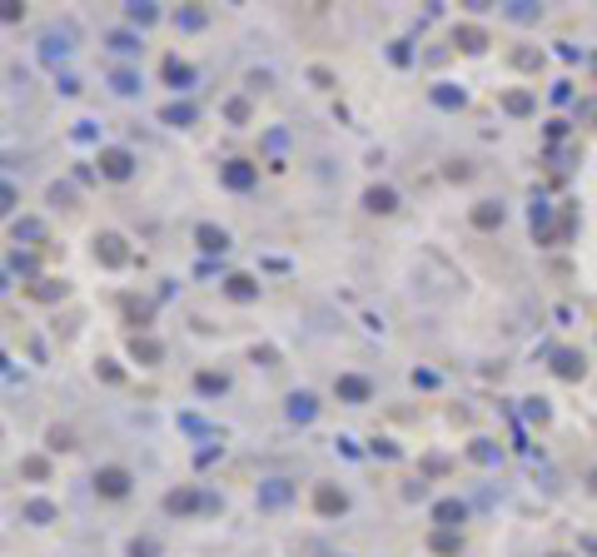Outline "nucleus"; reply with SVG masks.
<instances>
[{
	"mask_svg": "<svg viewBox=\"0 0 597 557\" xmlns=\"http://www.w3.org/2000/svg\"><path fill=\"white\" fill-rule=\"evenodd\" d=\"M428 547H433V552H443V557H453V552L463 547V538H458V532H448V527H438L433 538H428Z\"/></svg>",
	"mask_w": 597,
	"mask_h": 557,
	"instance_id": "obj_25",
	"label": "nucleus"
},
{
	"mask_svg": "<svg viewBox=\"0 0 597 557\" xmlns=\"http://www.w3.org/2000/svg\"><path fill=\"white\" fill-rule=\"evenodd\" d=\"M224 294L234 298V304H254V298H259V284H254L249 274H229L224 278Z\"/></svg>",
	"mask_w": 597,
	"mask_h": 557,
	"instance_id": "obj_14",
	"label": "nucleus"
},
{
	"mask_svg": "<svg viewBox=\"0 0 597 557\" xmlns=\"http://www.w3.org/2000/svg\"><path fill=\"white\" fill-rule=\"evenodd\" d=\"M130 473H124V468H100L95 473V492L100 498H124V492H130Z\"/></svg>",
	"mask_w": 597,
	"mask_h": 557,
	"instance_id": "obj_5",
	"label": "nucleus"
},
{
	"mask_svg": "<svg viewBox=\"0 0 597 557\" xmlns=\"http://www.w3.org/2000/svg\"><path fill=\"white\" fill-rule=\"evenodd\" d=\"M130 552H135V557H155V552H160V543H155V538H135V547H130Z\"/></svg>",
	"mask_w": 597,
	"mask_h": 557,
	"instance_id": "obj_40",
	"label": "nucleus"
},
{
	"mask_svg": "<svg viewBox=\"0 0 597 557\" xmlns=\"http://www.w3.org/2000/svg\"><path fill=\"white\" fill-rule=\"evenodd\" d=\"M110 90H115V95H140V75H135V70H115V75H110Z\"/></svg>",
	"mask_w": 597,
	"mask_h": 557,
	"instance_id": "obj_29",
	"label": "nucleus"
},
{
	"mask_svg": "<svg viewBox=\"0 0 597 557\" xmlns=\"http://www.w3.org/2000/svg\"><path fill=\"white\" fill-rule=\"evenodd\" d=\"M25 518H30V523H55V507H50L45 498H30V503H25Z\"/></svg>",
	"mask_w": 597,
	"mask_h": 557,
	"instance_id": "obj_32",
	"label": "nucleus"
},
{
	"mask_svg": "<svg viewBox=\"0 0 597 557\" xmlns=\"http://www.w3.org/2000/svg\"><path fill=\"white\" fill-rule=\"evenodd\" d=\"M284 413H289V423H314L318 418V398L314 393H289Z\"/></svg>",
	"mask_w": 597,
	"mask_h": 557,
	"instance_id": "obj_12",
	"label": "nucleus"
},
{
	"mask_svg": "<svg viewBox=\"0 0 597 557\" xmlns=\"http://www.w3.org/2000/svg\"><path fill=\"white\" fill-rule=\"evenodd\" d=\"M204 20H209V15H204L199 6H189V10L175 15V25H180V30H204Z\"/></svg>",
	"mask_w": 597,
	"mask_h": 557,
	"instance_id": "obj_31",
	"label": "nucleus"
},
{
	"mask_svg": "<svg viewBox=\"0 0 597 557\" xmlns=\"http://www.w3.org/2000/svg\"><path fill=\"white\" fill-rule=\"evenodd\" d=\"M160 70H164V80L175 85V90H189V85H195V65H189V60H180V55H169Z\"/></svg>",
	"mask_w": 597,
	"mask_h": 557,
	"instance_id": "obj_15",
	"label": "nucleus"
},
{
	"mask_svg": "<svg viewBox=\"0 0 597 557\" xmlns=\"http://www.w3.org/2000/svg\"><path fill=\"white\" fill-rule=\"evenodd\" d=\"M528 224H532V234H538V244H547V239H552V204H547V199H532Z\"/></svg>",
	"mask_w": 597,
	"mask_h": 557,
	"instance_id": "obj_13",
	"label": "nucleus"
},
{
	"mask_svg": "<svg viewBox=\"0 0 597 557\" xmlns=\"http://www.w3.org/2000/svg\"><path fill=\"white\" fill-rule=\"evenodd\" d=\"M523 418H528V423H547V403H543V398H528V403H523Z\"/></svg>",
	"mask_w": 597,
	"mask_h": 557,
	"instance_id": "obj_35",
	"label": "nucleus"
},
{
	"mask_svg": "<svg viewBox=\"0 0 597 557\" xmlns=\"http://www.w3.org/2000/svg\"><path fill=\"white\" fill-rule=\"evenodd\" d=\"M503 110H508V115H532V95H528V90H508V95H503Z\"/></svg>",
	"mask_w": 597,
	"mask_h": 557,
	"instance_id": "obj_30",
	"label": "nucleus"
},
{
	"mask_svg": "<svg viewBox=\"0 0 597 557\" xmlns=\"http://www.w3.org/2000/svg\"><path fill=\"white\" fill-rule=\"evenodd\" d=\"M195 244H199L204 254H224V249H229V234H224L219 224H199V229H195Z\"/></svg>",
	"mask_w": 597,
	"mask_h": 557,
	"instance_id": "obj_16",
	"label": "nucleus"
},
{
	"mask_svg": "<svg viewBox=\"0 0 597 557\" xmlns=\"http://www.w3.org/2000/svg\"><path fill=\"white\" fill-rule=\"evenodd\" d=\"M70 199H75L70 184H50V204H70Z\"/></svg>",
	"mask_w": 597,
	"mask_h": 557,
	"instance_id": "obj_42",
	"label": "nucleus"
},
{
	"mask_svg": "<svg viewBox=\"0 0 597 557\" xmlns=\"http://www.w3.org/2000/svg\"><path fill=\"white\" fill-rule=\"evenodd\" d=\"M289 498H294V483H289V478H264V483H259V507H264V512L284 507Z\"/></svg>",
	"mask_w": 597,
	"mask_h": 557,
	"instance_id": "obj_8",
	"label": "nucleus"
},
{
	"mask_svg": "<svg viewBox=\"0 0 597 557\" xmlns=\"http://www.w3.org/2000/svg\"><path fill=\"white\" fill-rule=\"evenodd\" d=\"M508 15H513V20H538V6H532V0H513Z\"/></svg>",
	"mask_w": 597,
	"mask_h": 557,
	"instance_id": "obj_37",
	"label": "nucleus"
},
{
	"mask_svg": "<svg viewBox=\"0 0 597 557\" xmlns=\"http://www.w3.org/2000/svg\"><path fill=\"white\" fill-rule=\"evenodd\" d=\"M552 557H567V552H552Z\"/></svg>",
	"mask_w": 597,
	"mask_h": 557,
	"instance_id": "obj_47",
	"label": "nucleus"
},
{
	"mask_svg": "<svg viewBox=\"0 0 597 557\" xmlns=\"http://www.w3.org/2000/svg\"><path fill=\"white\" fill-rule=\"evenodd\" d=\"M552 373L567 378V383H578V378L587 373V358H583L578 349H552Z\"/></svg>",
	"mask_w": 597,
	"mask_h": 557,
	"instance_id": "obj_6",
	"label": "nucleus"
},
{
	"mask_svg": "<svg viewBox=\"0 0 597 557\" xmlns=\"http://www.w3.org/2000/svg\"><path fill=\"white\" fill-rule=\"evenodd\" d=\"M592 492H597V473H592Z\"/></svg>",
	"mask_w": 597,
	"mask_h": 557,
	"instance_id": "obj_46",
	"label": "nucleus"
},
{
	"mask_svg": "<svg viewBox=\"0 0 597 557\" xmlns=\"http://www.w3.org/2000/svg\"><path fill=\"white\" fill-rule=\"evenodd\" d=\"M334 393L344 398V403H369L373 389H369V378H358V373H338L334 378Z\"/></svg>",
	"mask_w": 597,
	"mask_h": 557,
	"instance_id": "obj_10",
	"label": "nucleus"
},
{
	"mask_svg": "<svg viewBox=\"0 0 597 557\" xmlns=\"http://www.w3.org/2000/svg\"><path fill=\"white\" fill-rule=\"evenodd\" d=\"M95 259L105 269H120V264H130V249H124L120 234H100V239H95Z\"/></svg>",
	"mask_w": 597,
	"mask_h": 557,
	"instance_id": "obj_4",
	"label": "nucleus"
},
{
	"mask_svg": "<svg viewBox=\"0 0 597 557\" xmlns=\"http://www.w3.org/2000/svg\"><path fill=\"white\" fill-rule=\"evenodd\" d=\"M453 45L468 50V55H478V50H488V35H483L478 25H458V30H453Z\"/></svg>",
	"mask_w": 597,
	"mask_h": 557,
	"instance_id": "obj_20",
	"label": "nucleus"
},
{
	"mask_svg": "<svg viewBox=\"0 0 597 557\" xmlns=\"http://www.w3.org/2000/svg\"><path fill=\"white\" fill-rule=\"evenodd\" d=\"M373 453H378V458H398V448H393L389 438H373Z\"/></svg>",
	"mask_w": 597,
	"mask_h": 557,
	"instance_id": "obj_45",
	"label": "nucleus"
},
{
	"mask_svg": "<svg viewBox=\"0 0 597 557\" xmlns=\"http://www.w3.org/2000/svg\"><path fill=\"white\" fill-rule=\"evenodd\" d=\"M10 274H20V278H35V254H10Z\"/></svg>",
	"mask_w": 597,
	"mask_h": 557,
	"instance_id": "obj_34",
	"label": "nucleus"
},
{
	"mask_svg": "<svg viewBox=\"0 0 597 557\" xmlns=\"http://www.w3.org/2000/svg\"><path fill=\"white\" fill-rule=\"evenodd\" d=\"M20 473H25V478H45L50 463H45V458H20Z\"/></svg>",
	"mask_w": 597,
	"mask_h": 557,
	"instance_id": "obj_36",
	"label": "nucleus"
},
{
	"mask_svg": "<svg viewBox=\"0 0 597 557\" xmlns=\"http://www.w3.org/2000/svg\"><path fill=\"white\" fill-rule=\"evenodd\" d=\"M195 389L215 398V393H224V389H229V378H224V373H209V369H204V373H195Z\"/></svg>",
	"mask_w": 597,
	"mask_h": 557,
	"instance_id": "obj_28",
	"label": "nucleus"
},
{
	"mask_svg": "<svg viewBox=\"0 0 597 557\" xmlns=\"http://www.w3.org/2000/svg\"><path fill=\"white\" fill-rule=\"evenodd\" d=\"M105 45H110L115 55H140V50H144L135 30H110V35H105Z\"/></svg>",
	"mask_w": 597,
	"mask_h": 557,
	"instance_id": "obj_22",
	"label": "nucleus"
},
{
	"mask_svg": "<svg viewBox=\"0 0 597 557\" xmlns=\"http://www.w3.org/2000/svg\"><path fill=\"white\" fill-rule=\"evenodd\" d=\"M468 458H473V463H498L503 453H498V443H488V438H473V443H468Z\"/></svg>",
	"mask_w": 597,
	"mask_h": 557,
	"instance_id": "obj_27",
	"label": "nucleus"
},
{
	"mask_svg": "<svg viewBox=\"0 0 597 557\" xmlns=\"http://www.w3.org/2000/svg\"><path fill=\"white\" fill-rule=\"evenodd\" d=\"M195 507L219 512V498H215V492H199V488H175L164 498V512H175V518H184V512H195Z\"/></svg>",
	"mask_w": 597,
	"mask_h": 557,
	"instance_id": "obj_1",
	"label": "nucleus"
},
{
	"mask_svg": "<svg viewBox=\"0 0 597 557\" xmlns=\"http://www.w3.org/2000/svg\"><path fill=\"white\" fill-rule=\"evenodd\" d=\"M70 30H45L40 35V60H50V65H60V60H70Z\"/></svg>",
	"mask_w": 597,
	"mask_h": 557,
	"instance_id": "obj_9",
	"label": "nucleus"
},
{
	"mask_svg": "<svg viewBox=\"0 0 597 557\" xmlns=\"http://www.w3.org/2000/svg\"><path fill=\"white\" fill-rule=\"evenodd\" d=\"M124 20H130V25H155L160 20V10H155V0H130V6H124Z\"/></svg>",
	"mask_w": 597,
	"mask_h": 557,
	"instance_id": "obj_21",
	"label": "nucleus"
},
{
	"mask_svg": "<svg viewBox=\"0 0 597 557\" xmlns=\"http://www.w3.org/2000/svg\"><path fill=\"white\" fill-rule=\"evenodd\" d=\"M428 100L438 105V110H463V90H458V85H433Z\"/></svg>",
	"mask_w": 597,
	"mask_h": 557,
	"instance_id": "obj_23",
	"label": "nucleus"
},
{
	"mask_svg": "<svg viewBox=\"0 0 597 557\" xmlns=\"http://www.w3.org/2000/svg\"><path fill=\"white\" fill-rule=\"evenodd\" d=\"M130 358H135V363H144V369H155V363L164 358V349H160V338L135 334V338H130Z\"/></svg>",
	"mask_w": 597,
	"mask_h": 557,
	"instance_id": "obj_11",
	"label": "nucleus"
},
{
	"mask_svg": "<svg viewBox=\"0 0 597 557\" xmlns=\"http://www.w3.org/2000/svg\"><path fill=\"white\" fill-rule=\"evenodd\" d=\"M229 120L244 124V120H249V105H244V100H229Z\"/></svg>",
	"mask_w": 597,
	"mask_h": 557,
	"instance_id": "obj_44",
	"label": "nucleus"
},
{
	"mask_svg": "<svg viewBox=\"0 0 597 557\" xmlns=\"http://www.w3.org/2000/svg\"><path fill=\"white\" fill-rule=\"evenodd\" d=\"M219 179H224V189H254V179H259V164H254V160H224Z\"/></svg>",
	"mask_w": 597,
	"mask_h": 557,
	"instance_id": "obj_2",
	"label": "nucleus"
},
{
	"mask_svg": "<svg viewBox=\"0 0 597 557\" xmlns=\"http://www.w3.org/2000/svg\"><path fill=\"white\" fill-rule=\"evenodd\" d=\"M389 60H393V65H409L413 55H409V45H403V40H393V45H389Z\"/></svg>",
	"mask_w": 597,
	"mask_h": 557,
	"instance_id": "obj_41",
	"label": "nucleus"
},
{
	"mask_svg": "<svg viewBox=\"0 0 597 557\" xmlns=\"http://www.w3.org/2000/svg\"><path fill=\"white\" fill-rule=\"evenodd\" d=\"M413 389H438V373L433 369H413Z\"/></svg>",
	"mask_w": 597,
	"mask_h": 557,
	"instance_id": "obj_39",
	"label": "nucleus"
},
{
	"mask_svg": "<svg viewBox=\"0 0 597 557\" xmlns=\"http://www.w3.org/2000/svg\"><path fill=\"white\" fill-rule=\"evenodd\" d=\"M160 120L164 124H195V105H180L175 100V105H164V110H160Z\"/></svg>",
	"mask_w": 597,
	"mask_h": 557,
	"instance_id": "obj_26",
	"label": "nucleus"
},
{
	"mask_svg": "<svg viewBox=\"0 0 597 557\" xmlns=\"http://www.w3.org/2000/svg\"><path fill=\"white\" fill-rule=\"evenodd\" d=\"M124 314H130V318H135L140 329L149 324V304H135V298H124Z\"/></svg>",
	"mask_w": 597,
	"mask_h": 557,
	"instance_id": "obj_38",
	"label": "nucleus"
},
{
	"mask_svg": "<svg viewBox=\"0 0 597 557\" xmlns=\"http://www.w3.org/2000/svg\"><path fill=\"white\" fill-rule=\"evenodd\" d=\"M10 239L15 244H40L45 239V224L40 219H10Z\"/></svg>",
	"mask_w": 597,
	"mask_h": 557,
	"instance_id": "obj_19",
	"label": "nucleus"
},
{
	"mask_svg": "<svg viewBox=\"0 0 597 557\" xmlns=\"http://www.w3.org/2000/svg\"><path fill=\"white\" fill-rule=\"evenodd\" d=\"M50 448H75V438H70V428H50Z\"/></svg>",
	"mask_w": 597,
	"mask_h": 557,
	"instance_id": "obj_43",
	"label": "nucleus"
},
{
	"mask_svg": "<svg viewBox=\"0 0 597 557\" xmlns=\"http://www.w3.org/2000/svg\"><path fill=\"white\" fill-rule=\"evenodd\" d=\"M344 507H349V492H344V488H334V483H318V488H314V512L334 518V512H344Z\"/></svg>",
	"mask_w": 597,
	"mask_h": 557,
	"instance_id": "obj_7",
	"label": "nucleus"
},
{
	"mask_svg": "<svg viewBox=\"0 0 597 557\" xmlns=\"http://www.w3.org/2000/svg\"><path fill=\"white\" fill-rule=\"evenodd\" d=\"M30 294L50 304V298H60V294H65V284H55V278H35V284H30Z\"/></svg>",
	"mask_w": 597,
	"mask_h": 557,
	"instance_id": "obj_33",
	"label": "nucleus"
},
{
	"mask_svg": "<svg viewBox=\"0 0 597 557\" xmlns=\"http://www.w3.org/2000/svg\"><path fill=\"white\" fill-rule=\"evenodd\" d=\"M463 518H468V507H463L458 498H443V503L433 507V523H438V527H448V532H453Z\"/></svg>",
	"mask_w": 597,
	"mask_h": 557,
	"instance_id": "obj_18",
	"label": "nucleus"
},
{
	"mask_svg": "<svg viewBox=\"0 0 597 557\" xmlns=\"http://www.w3.org/2000/svg\"><path fill=\"white\" fill-rule=\"evenodd\" d=\"M100 175L105 179H130L135 175V155L130 149H100Z\"/></svg>",
	"mask_w": 597,
	"mask_h": 557,
	"instance_id": "obj_3",
	"label": "nucleus"
},
{
	"mask_svg": "<svg viewBox=\"0 0 597 557\" xmlns=\"http://www.w3.org/2000/svg\"><path fill=\"white\" fill-rule=\"evenodd\" d=\"M473 224H478V229H498V224H503V204H498V199H483V204L473 209Z\"/></svg>",
	"mask_w": 597,
	"mask_h": 557,
	"instance_id": "obj_24",
	"label": "nucleus"
},
{
	"mask_svg": "<svg viewBox=\"0 0 597 557\" xmlns=\"http://www.w3.org/2000/svg\"><path fill=\"white\" fill-rule=\"evenodd\" d=\"M364 209H369V214H393V209H398V195H393L389 184H373L369 195H364Z\"/></svg>",
	"mask_w": 597,
	"mask_h": 557,
	"instance_id": "obj_17",
	"label": "nucleus"
}]
</instances>
